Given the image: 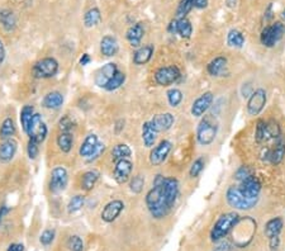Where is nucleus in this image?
<instances>
[{"label":"nucleus","instance_id":"nucleus-12","mask_svg":"<svg viewBox=\"0 0 285 251\" xmlns=\"http://www.w3.org/2000/svg\"><path fill=\"white\" fill-rule=\"evenodd\" d=\"M213 100H214V95L212 92H205L200 97H198L193 102L192 108H190V113H192L193 117H203L208 112V109L212 107Z\"/></svg>","mask_w":285,"mask_h":251},{"label":"nucleus","instance_id":"nucleus-4","mask_svg":"<svg viewBox=\"0 0 285 251\" xmlns=\"http://www.w3.org/2000/svg\"><path fill=\"white\" fill-rule=\"evenodd\" d=\"M218 134V123L210 115H204L197 127V141L202 146H209Z\"/></svg>","mask_w":285,"mask_h":251},{"label":"nucleus","instance_id":"nucleus-37","mask_svg":"<svg viewBox=\"0 0 285 251\" xmlns=\"http://www.w3.org/2000/svg\"><path fill=\"white\" fill-rule=\"evenodd\" d=\"M33 115H34V108L32 107V105H24V107L22 108L21 117H19V119H21L22 129H23V131L26 132V134L28 132L29 126H31Z\"/></svg>","mask_w":285,"mask_h":251},{"label":"nucleus","instance_id":"nucleus-42","mask_svg":"<svg viewBox=\"0 0 285 251\" xmlns=\"http://www.w3.org/2000/svg\"><path fill=\"white\" fill-rule=\"evenodd\" d=\"M125 81H126V74L122 73V71H118V73L111 78V80L106 84L105 89L108 90V92H113V90L120 89L123 84H125Z\"/></svg>","mask_w":285,"mask_h":251},{"label":"nucleus","instance_id":"nucleus-15","mask_svg":"<svg viewBox=\"0 0 285 251\" xmlns=\"http://www.w3.org/2000/svg\"><path fill=\"white\" fill-rule=\"evenodd\" d=\"M123 209H125L123 201H121V199H113V201H110L104 206L103 211L100 213L101 220L106 223L114 222V221L120 217L121 213L123 212Z\"/></svg>","mask_w":285,"mask_h":251},{"label":"nucleus","instance_id":"nucleus-58","mask_svg":"<svg viewBox=\"0 0 285 251\" xmlns=\"http://www.w3.org/2000/svg\"><path fill=\"white\" fill-rule=\"evenodd\" d=\"M177 28H178V21H177V18H175L170 22L167 29L171 34H177Z\"/></svg>","mask_w":285,"mask_h":251},{"label":"nucleus","instance_id":"nucleus-6","mask_svg":"<svg viewBox=\"0 0 285 251\" xmlns=\"http://www.w3.org/2000/svg\"><path fill=\"white\" fill-rule=\"evenodd\" d=\"M284 34L285 24L282 22H275V23L266 26L262 29L261 34H260V42L265 47L271 48L284 37Z\"/></svg>","mask_w":285,"mask_h":251},{"label":"nucleus","instance_id":"nucleus-52","mask_svg":"<svg viewBox=\"0 0 285 251\" xmlns=\"http://www.w3.org/2000/svg\"><path fill=\"white\" fill-rule=\"evenodd\" d=\"M104 151H105V145L103 144V142H99L98 145H96V147H95V150L93 151V154L90 155V156L86 159V161L88 162H93V161H95V160H98L99 157L101 156V155L104 154Z\"/></svg>","mask_w":285,"mask_h":251},{"label":"nucleus","instance_id":"nucleus-36","mask_svg":"<svg viewBox=\"0 0 285 251\" xmlns=\"http://www.w3.org/2000/svg\"><path fill=\"white\" fill-rule=\"evenodd\" d=\"M101 21V13L98 8H91L84 16V24L86 28H93L98 26Z\"/></svg>","mask_w":285,"mask_h":251},{"label":"nucleus","instance_id":"nucleus-10","mask_svg":"<svg viewBox=\"0 0 285 251\" xmlns=\"http://www.w3.org/2000/svg\"><path fill=\"white\" fill-rule=\"evenodd\" d=\"M69 174L64 166H56L52 169L51 178H49V191L57 194L65 191L68 186Z\"/></svg>","mask_w":285,"mask_h":251},{"label":"nucleus","instance_id":"nucleus-17","mask_svg":"<svg viewBox=\"0 0 285 251\" xmlns=\"http://www.w3.org/2000/svg\"><path fill=\"white\" fill-rule=\"evenodd\" d=\"M179 181L177 178H166V176L163 178L162 192L171 209L174 208L178 197H179Z\"/></svg>","mask_w":285,"mask_h":251},{"label":"nucleus","instance_id":"nucleus-8","mask_svg":"<svg viewBox=\"0 0 285 251\" xmlns=\"http://www.w3.org/2000/svg\"><path fill=\"white\" fill-rule=\"evenodd\" d=\"M180 76H182V73H180L178 66L168 65L157 69L155 71L153 78H155V81L160 87H170V85H173V84L179 80Z\"/></svg>","mask_w":285,"mask_h":251},{"label":"nucleus","instance_id":"nucleus-1","mask_svg":"<svg viewBox=\"0 0 285 251\" xmlns=\"http://www.w3.org/2000/svg\"><path fill=\"white\" fill-rule=\"evenodd\" d=\"M163 178L165 176L161 175V174L156 175L152 188L146 194V206H147L148 212L156 220L165 218L171 211L170 206H168L167 201L165 198V194L162 192Z\"/></svg>","mask_w":285,"mask_h":251},{"label":"nucleus","instance_id":"nucleus-48","mask_svg":"<svg viewBox=\"0 0 285 251\" xmlns=\"http://www.w3.org/2000/svg\"><path fill=\"white\" fill-rule=\"evenodd\" d=\"M69 248L70 251H84V242L80 236L74 235L69 238Z\"/></svg>","mask_w":285,"mask_h":251},{"label":"nucleus","instance_id":"nucleus-35","mask_svg":"<svg viewBox=\"0 0 285 251\" xmlns=\"http://www.w3.org/2000/svg\"><path fill=\"white\" fill-rule=\"evenodd\" d=\"M14 135H16V123H14L13 118H6L0 127V139H13Z\"/></svg>","mask_w":285,"mask_h":251},{"label":"nucleus","instance_id":"nucleus-57","mask_svg":"<svg viewBox=\"0 0 285 251\" xmlns=\"http://www.w3.org/2000/svg\"><path fill=\"white\" fill-rule=\"evenodd\" d=\"M6 57H7L6 47H4V43L2 42V39H0V65H3V62L6 61Z\"/></svg>","mask_w":285,"mask_h":251},{"label":"nucleus","instance_id":"nucleus-21","mask_svg":"<svg viewBox=\"0 0 285 251\" xmlns=\"http://www.w3.org/2000/svg\"><path fill=\"white\" fill-rule=\"evenodd\" d=\"M18 150V142L14 139L3 140L0 144V162H9L16 156Z\"/></svg>","mask_w":285,"mask_h":251},{"label":"nucleus","instance_id":"nucleus-11","mask_svg":"<svg viewBox=\"0 0 285 251\" xmlns=\"http://www.w3.org/2000/svg\"><path fill=\"white\" fill-rule=\"evenodd\" d=\"M47 134H48V129H47L46 123H44L43 119H42L41 114H38V113H34L27 135L29 136V139H34V140H37L39 144H42V142L46 140Z\"/></svg>","mask_w":285,"mask_h":251},{"label":"nucleus","instance_id":"nucleus-39","mask_svg":"<svg viewBox=\"0 0 285 251\" xmlns=\"http://www.w3.org/2000/svg\"><path fill=\"white\" fill-rule=\"evenodd\" d=\"M166 95H167L168 104L173 108L179 107L180 103L183 102V98H184L183 97V92L180 89H178V88H171V89H168Z\"/></svg>","mask_w":285,"mask_h":251},{"label":"nucleus","instance_id":"nucleus-23","mask_svg":"<svg viewBox=\"0 0 285 251\" xmlns=\"http://www.w3.org/2000/svg\"><path fill=\"white\" fill-rule=\"evenodd\" d=\"M285 157V136L281 135L279 139H276L275 146L270 150L269 160L271 164L277 165L284 160Z\"/></svg>","mask_w":285,"mask_h":251},{"label":"nucleus","instance_id":"nucleus-40","mask_svg":"<svg viewBox=\"0 0 285 251\" xmlns=\"http://www.w3.org/2000/svg\"><path fill=\"white\" fill-rule=\"evenodd\" d=\"M84 204H85V197H84L83 194H76V196H74L73 198L70 199V202H69L68 212L70 213V215L79 212L84 207Z\"/></svg>","mask_w":285,"mask_h":251},{"label":"nucleus","instance_id":"nucleus-59","mask_svg":"<svg viewBox=\"0 0 285 251\" xmlns=\"http://www.w3.org/2000/svg\"><path fill=\"white\" fill-rule=\"evenodd\" d=\"M7 251H24V246L22 243H11Z\"/></svg>","mask_w":285,"mask_h":251},{"label":"nucleus","instance_id":"nucleus-31","mask_svg":"<svg viewBox=\"0 0 285 251\" xmlns=\"http://www.w3.org/2000/svg\"><path fill=\"white\" fill-rule=\"evenodd\" d=\"M0 23L6 31H14L17 27V16L12 11L4 9V11L0 12Z\"/></svg>","mask_w":285,"mask_h":251},{"label":"nucleus","instance_id":"nucleus-32","mask_svg":"<svg viewBox=\"0 0 285 251\" xmlns=\"http://www.w3.org/2000/svg\"><path fill=\"white\" fill-rule=\"evenodd\" d=\"M131 156H132V150L126 144H118L111 149V160L116 162L123 159H131Z\"/></svg>","mask_w":285,"mask_h":251},{"label":"nucleus","instance_id":"nucleus-5","mask_svg":"<svg viewBox=\"0 0 285 251\" xmlns=\"http://www.w3.org/2000/svg\"><path fill=\"white\" fill-rule=\"evenodd\" d=\"M225 201L237 211H250L257 204L259 199H250L240 191L239 185H232L225 192Z\"/></svg>","mask_w":285,"mask_h":251},{"label":"nucleus","instance_id":"nucleus-7","mask_svg":"<svg viewBox=\"0 0 285 251\" xmlns=\"http://www.w3.org/2000/svg\"><path fill=\"white\" fill-rule=\"evenodd\" d=\"M59 71V62L53 57H44L34 64L32 69V74L37 79H49L53 78Z\"/></svg>","mask_w":285,"mask_h":251},{"label":"nucleus","instance_id":"nucleus-28","mask_svg":"<svg viewBox=\"0 0 285 251\" xmlns=\"http://www.w3.org/2000/svg\"><path fill=\"white\" fill-rule=\"evenodd\" d=\"M43 107L47 109H59L64 104V95L60 92H49L43 98Z\"/></svg>","mask_w":285,"mask_h":251},{"label":"nucleus","instance_id":"nucleus-22","mask_svg":"<svg viewBox=\"0 0 285 251\" xmlns=\"http://www.w3.org/2000/svg\"><path fill=\"white\" fill-rule=\"evenodd\" d=\"M120 45L116 37L113 36H104L100 41V52L105 57H113L118 53Z\"/></svg>","mask_w":285,"mask_h":251},{"label":"nucleus","instance_id":"nucleus-33","mask_svg":"<svg viewBox=\"0 0 285 251\" xmlns=\"http://www.w3.org/2000/svg\"><path fill=\"white\" fill-rule=\"evenodd\" d=\"M245 36L239 29H231L227 34V45L232 48H241L245 45Z\"/></svg>","mask_w":285,"mask_h":251},{"label":"nucleus","instance_id":"nucleus-45","mask_svg":"<svg viewBox=\"0 0 285 251\" xmlns=\"http://www.w3.org/2000/svg\"><path fill=\"white\" fill-rule=\"evenodd\" d=\"M143 186H145V178L142 175H135L130 181V189L132 193L140 194L143 191Z\"/></svg>","mask_w":285,"mask_h":251},{"label":"nucleus","instance_id":"nucleus-14","mask_svg":"<svg viewBox=\"0 0 285 251\" xmlns=\"http://www.w3.org/2000/svg\"><path fill=\"white\" fill-rule=\"evenodd\" d=\"M171 149H173V144H171L170 141H167V140H163L160 144L156 145L155 147H152V150H151L150 152V156H148L150 164L153 165V166H158V165L162 164V162L167 159Z\"/></svg>","mask_w":285,"mask_h":251},{"label":"nucleus","instance_id":"nucleus-62","mask_svg":"<svg viewBox=\"0 0 285 251\" xmlns=\"http://www.w3.org/2000/svg\"><path fill=\"white\" fill-rule=\"evenodd\" d=\"M9 211H11V209H9L7 206H2V207H0V222H2V221L4 220V217H6V216L8 215Z\"/></svg>","mask_w":285,"mask_h":251},{"label":"nucleus","instance_id":"nucleus-20","mask_svg":"<svg viewBox=\"0 0 285 251\" xmlns=\"http://www.w3.org/2000/svg\"><path fill=\"white\" fill-rule=\"evenodd\" d=\"M143 34H145V27H143L142 23H136L127 29V32H126V38L130 42L131 47H141V42H142Z\"/></svg>","mask_w":285,"mask_h":251},{"label":"nucleus","instance_id":"nucleus-54","mask_svg":"<svg viewBox=\"0 0 285 251\" xmlns=\"http://www.w3.org/2000/svg\"><path fill=\"white\" fill-rule=\"evenodd\" d=\"M269 246H270V250H271V251H277V250H279L280 236H276V237L269 238Z\"/></svg>","mask_w":285,"mask_h":251},{"label":"nucleus","instance_id":"nucleus-44","mask_svg":"<svg viewBox=\"0 0 285 251\" xmlns=\"http://www.w3.org/2000/svg\"><path fill=\"white\" fill-rule=\"evenodd\" d=\"M193 7V0H180L179 7L177 9V19L180 18H187V14L189 13Z\"/></svg>","mask_w":285,"mask_h":251},{"label":"nucleus","instance_id":"nucleus-13","mask_svg":"<svg viewBox=\"0 0 285 251\" xmlns=\"http://www.w3.org/2000/svg\"><path fill=\"white\" fill-rule=\"evenodd\" d=\"M133 171V162L131 159H123L116 162L113 170V179L118 184H126L131 179Z\"/></svg>","mask_w":285,"mask_h":251},{"label":"nucleus","instance_id":"nucleus-61","mask_svg":"<svg viewBox=\"0 0 285 251\" xmlns=\"http://www.w3.org/2000/svg\"><path fill=\"white\" fill-rule=\"evenodd\" d=\"M125 129V120L123 119H120L116 122V127H114V130H116V134H121V131Z\"/></svg>","mask_w":285,"mask_h":251},{"label":"nucleus","instance_id":"nucleus-34","mask_svg":"<svg viewBox=\"0 0 285 251\" xmlns=\"http://www.w3.org/2000/svg\"><path fill=\"white\" fill-rule=\"evenodd\" d=\"M57 146L64 154H69L74 146V137L71 132H61L57 137Z\"/></svg>","mask_w":285,"mask_h":251},{"label":"nucleus","instance_id":"nucleus-41","mask_svg":"<svg viewBox=\"0 0 285 251\" xmlns=\"http://www.w3.org/2000/svg\"><path fill=\"white\" fill-rule=\"evenodd\" d=\"M281 129H280L279 123L276 120L271 119L266 122V137L267 141L269 140H276L281 136Z\"/></svg>","mask_w":285,"mask_h":251},{"label":"nucleus","instance_id":"nucleus-47","mask_svg":"<svg viewBox=\"0 0 285 251\" xmlns=\"http://www.w3.org/2000/svg\"><path fill=\"white\" fill-rule=\"evenodd\" d=\"M39 152V142L34 139H29L28 146H27V154L31 160H34L38 156Z\"/></svg>","mask_w":285,"mask_h":251},{"label":"nucleus","instance_id":"nucleus-43","mask_svg":"<svg viewBox=\"0 0 285 251\" xmlns=\"http://www.w3.org/2000/svg\"><path fill=\"white\" fill-rule=\"evenodd\" d=\"M204 166H205V160L204 157H198L197 160H194V162L190 166V170H189V175L190 178H198L200 175L203 170H204Z\"/></svg>","mask_w":285,"mask_h":251},{"label":"nucleus","instance_id":"nucleus-27","mask_svg":"<svg viewBox=\"0 0 285 251\" xmlns=\"http://www.w3.org/2000/svg\"><path fill=\"white\" fill-rule=\"evenodd\" d=\"M98 144H99V139L95 134H91L89 135V136H86L85 140L83 141V144H81L80 149H79V154H80V156L88 159V157L93 154V151L95 150L96 145Z\"/></svg>","mask_w":285,"mask_h":251},{"label":"nucleus","instance_id":"nucleus-64","mask_svg":"<svg viewBox=\"0 0 285 251\" xmlns=\"http://www.w3.org/2000/svg\"><path fill=\"white\" fill-rule=\"evenodd\" d=\"M281 19L285 22V8L282 9V12H281Z\"/></svg>","mask_w":285,"mask_h":251},{"label":"nucleus","instance_id":"nucleus-9","mask_svg":"<svg viewBox=\"0 0 285 251\" xmlns=\"http://www.w3.org/2000/svg\"><path fill=\"white\" fill-rule=\"evenodd\" d=\"M267 102V93L266 90L259 88V89L254 90L251 95H250L249 100H247V113L252 117L259 115L260 113L264 110L265 105Z\"/></svg>","mask_w":285,"mask_h":251},{"label":"nucleus","instance_id":"nucleus-38","mask_svg":"<svg viewBox=\"0 0 285 251\" xmlns=\"http://www.w3.org/2000/svg\"><path fill=\"white\" fill-rule=\"evenodd\" d=\"M178 21V28H177V34H179L182 38H190L193 34V26L190 23V21L188 18H180L177 19Z\"/></svg>","mask_w":285,"mask_h":251},{"label":"nucleus","instance_id":"nucleus-25","mask_svg":"<svg viewBox=\"0 0 285 251\" xmlns=\"http://www.w3.org/2000/svg\"><path fill=\"white\" fill-rule=\"evenodd\" d=\"M227 58L224 56H217L213 58L207 66V71L210 76H222L224 74L225 69H227Z\"/></svg>","mask_w":285,"mask_h":251},{"label":"nucleus","instance_id":"nucleus-18","mask_svg":"<svg viewBox=\"0 0 285 251\" xmlns=\"http://www.w3.org/2000/svg\"><path fill=\"white\" fill-rule=\"evenodd\" d=\"M118 73L117 65L114 62H108L104 66H101L95 74V85H98L99 88H104L105 89L106 84L111 80L116 74Z\"/></svg>","mask_w":285,"mask_h":251},{"label":"nucleus","instance_id":"nucleus-53","mask_svg":"<svg viewBox=\"0 0 285 251\" xmlns=\"http://www.w3.org/2000/svg\"><path fill=\"white\" fill-rule=\"evenodd\" d=\"M212 251H235V245L230 241H219L217 246Z\"/></svg>","mask_w":285,"mask_h":251},{"label":"nucleus","instance_id":"nucleus-3","mask_svg":"<svg viewBox=\"0 0 285 251\" xmlns=\"http://www.w3.org/2000/svg\"><path fill=\"white\" fill-rule=\"evenodd\" d=\"M240 216L237 212H228L223 213L218 217L215 223L213 225L212 231H210V240L213 242H219L227 237L228 233H231L236 223L239 222Z\"/></svg>","mask_w":285,"mask_h":251},{"label":"nucleus","instance_id":"nucleus-55","mask_svg":"<svg viewBox=\"0 0 285 251\" xmlns=\"http://www.w3.org/2000/svg\"><path fill=\"white\" fill-rule=\"evenodd\" d=\"M193 7L197 9H205L208 7V0H193Z\"/></svg>","mask_w":285,"mask_h":251},{"label":"nucleus","instance_id":"nucleus-26","mask_svg":"<svg viewBox=\"0 0 285 251\" xmlns=\"http://www.w3.org/2000/svg\"><path fill=\"white\" fill-rule=\"evenodd\" d=\"M282 227H284V221H282L281 217H274L271 220H269L265 225L264 232L265 236L267 238L271 237H276V236H280L281 233Z\"/></svg>","mask_w":285,"mask_h":251},{"label":"nucleus","instance_id":"nucleus-29","mask_svg":"<svg viewBox=\"0 0 285 251\" xmlns=\"http://www.w3.org/2000/svg\"><path fill=\"white\" fill-rule=\"evenodd\" d=\"M157 132L153 130L152 124H151L150 120H147V122H145L142 124V141H143V145H145L146 147H153L155 146V142H156V139H157Z\"/></svg>","mask_w":285,"mask_h":251},{"label":"nucleus","instance_id":"nucleus-50","mask_svg":"<svg viewBox=\"0 0 285 251\" xmlns=\"http://www.w3.org/2000/svg\"><path fill=\"white\" fill-rule=\"evenodd\" d=\"M54 236H56V232L54 230H46L42 232L41 237H39V242L42 243L43 246H48L53 242Z\"/></svg>","mask_w":285,"mask_h":251},{"label":"nucleus","instance_id":"nucleus-30","mask_svg":"<svg viewBox=\"0 0 285 251\" xmlns=\"http://www.w3.org/2000/svg\"><path fill=\"white\" fill-rule=\"evenodd\" d=\"M99 176H100V173L95 169L85 171L81 176V189L85 192H90L95 186V184L98 183Z\"/></svg>","mask_w":285,"mask_h":251},{"label":"nucleus","instance_id":"nucleus-2","mask_svg":"<svg viewBox=\"0 0 285 251\" xmlns=\"http://www.w3.org/2000/svg\"><path fill=\"white\" fill-rule=\"evenodd\" d=\"M257 223L252 217H240L239 222L232 230V236H234V245L237 247H246L254 238L256 233Z\"/></svg>","mask_w":285,"mask_h":251},{"label":"nucleus","instance_id":"nucleus-19","mask_svg":"<svg viewBox=\"0 0 285 251\" xmlns=\"http://www.w3.org/2000/svg\"><path fill=\"white\" fill-rule=\"evenodd\" d=\"M151 124H152L153 130H155L157 134L160 132H166L174 126L175 117L171 113H158V114L153 115L152 119L150 120Z\"/></svg>","mask_w":285,"mask_h":251},{"label":"nucleus","instance_id":"nucleus-56","mask_svg":"<svg viewBox=\"0 0 285 251\" xmlns=\"http://www.w3.org/2000/svg\"><path fill=\"white\" fill-rule=\"evenodd\" d=\"M264 14H265V16H264L265 17V21H266V22L271 21L272 17H274V16H272V14H274V12H272V3H270L269 6H267V8L265 9V13Z\"/></svg>","mask_w":285,"mask_h":251},{"label":"nucleus","instance_id":"nucleus-46","mask_svg":"<svg viewBox=\"0 0 285 251\" xmlns=\"http://www.w3.org/2000/svg\"><path fill=\"white\" fill-rule=\"evenodd\" d=\"M255 137L257 142H266V122L262 119L257 120L256 123V131H255Z\"/></svg>","mask_w":285,"mask_h":251},{"label":"nucleus","instance_id":"nucleus-24","mask_svg":"<svg viewBox=\"0 0 285 251\" xmlns=\"http://www.w3.org/2000/svg\"><path fill=\"white\" fill-rule=\"evenodd\" d=\"M153 51H155L153 45H145L138 47L136 50V52L133 53V62H135V65L141 66L147 64L151 60V57H152Z\"/></svg>","mask_w":285,"mask_h":251},{"label":"nucleus","instance_id":"nucleus-51","mask_svg":"<svg viewBox=\"0 0 285 251\" xmlns=\"http://www.w3.org/2000/svg\"><path fill=\"white\" fill-rule=\"evenodd\" d=\"M251 175H254L252 169H250L249 166H241L239 170L236 171V174H235V178H236V180H239L240 183H241L242 180H245V179L249 178V176Z\"/></svg>","mask_w":285,"mask_h":251},{"label":"nucleus","instance_id":"nucleus-16","mask_svg":"<svg viewBox=\"0 0 285 251\" xmlns=\"http://www.w3.org/2000/svg\"><path fill=\"white\" fill-rule=\"evenodd\" d=\"M240 191L245 197L250 199H259L260 192H261V183L259 179L254 175L249 176L245 180H242L239 185Z\"/></svg>","mask_w":285,"mask_h":251},{"label":"nucleus","instance_id":"nucleus-60","mask_svg":"<svg viewBox=\"0 0 285 251\" xmlns=\"http://www.w3.org/2000/svg\"><path fill=\"white\" fill-rule=\"evenodd\" d=\"M90 62H91L90 55H89V53H84V55L81 56V58H80V65L86 66V65H89Z\"/></svg>","mask_w":285,"mask_h":251},{"label":"nucleus","instance_id":"nucleus-63","mask_svg":"<svg viewBox=\"0 0 285 251\" xmlns=\"http://www.w3.org/2000/svg\"><path fill=\"white\" fill-rule=\"evenodd\" d=\"M225 4H227L228 8L234 9L237 6V0H225Z\"/></svg>","mask_w":285,"mask_h":251},{"label":"nucleus","instance_id":"nucleus-49","mask_svg":"<svg viewBox=\"0 0 285 251\" xmlns=\"http://www.w3.org/2000/svg\"><path fill=\"white\" fill-rule=\"evenodd\" d=\"M59 127H60L61 132H70L74 127V122L70 118V115H64L61 119L59 120Z\"/></svg>","mask_w":285,"mask_h":251}]
</instances>
